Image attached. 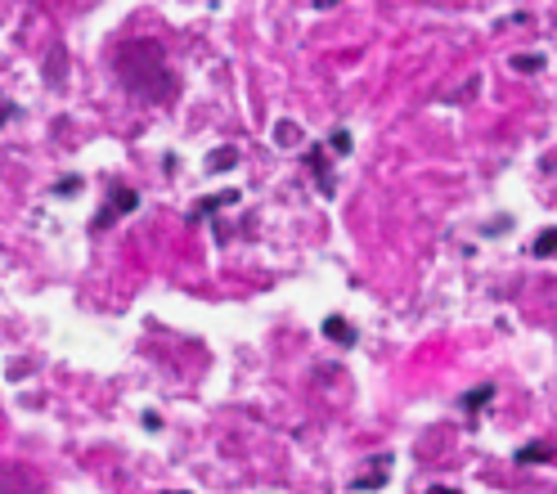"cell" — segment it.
<instances>
[{
  "mask_svg": "<svg viewBox=\"0 0 557 494\" xmlns=\"http://www.w3.org/2000/svg\"><path fill=\"white\" fill-rule=\"evenodd\" d=\"M535 257H557V230H544L535 238Z\"/></svg>",
  "mask_w": 557,
  "mask_h": 494,
  "instance_id": "cell-7",
  "label": "cell"
},
{
  "mask_svg": "<svg viewBox=\"0 0 557 494\" xmlns=\"http://www.w3.org/2000/svg\"><path fill=\"white\" fill-rule=\"evenodd\" d=\"M491 400H495V386H491V382H481V386H472V392L459 400V409L472 418V413H481V405H491Z\"/></svg>",
  "mask_w": 557,
  "mask_h": 494,
  "instance_id": "cell-3",
  "label": "cell"
},
{
  "mask_svg": "<svg viewBox=\"0 0 557 494\" xmlns=\"http://www.w3.org/2000/svg\"><path fill=\"white\" fill-rule=\"evenodd\" d=\"M512 67H517V73H540V67H544V59H540V54H527V59L517 54V59H512Z\"/></svg>",
  "mask_w": 557,
  "mask_h": 494,
  "instance_id": "cell-8",
  "label": "cell"
},
{
  "mask_svg": "<svg viewBox=\"0 0 557 494\" xmlns=\"http://www.w3.org/2000/svg\"><path fill=\"white\" fill-rule=\"evenodd\" d=\"M234 162H238V149H216L212 162H207V171H230Z\"/></svg>",
  "mask_w": 557,
  "mask_h": 494,
  "instance_id": "cell-6",
  "label": "cell"
},
{
  "mask_svg": "<svg viewBox=\"0 0 557 494\" xmlns=\"http://www.w3.org/2000/svg\"><path fill=\"white\" fill-rule=\"evenodd\" d=\"M306 162H310V171H315V175H320V189H324V194H333V175H329L324 149H310V153H306Z\"/></svg>",
  "mask_w": 557,
  "mask_h": 494,
  "instance_id": "cell-4",
  "label": "cell"
},
{
  "mask_svg": "<svg viewBox=\"0 0 557 494\" xmlns=\"http://www.w3.org/2000/svg\"><path fill=\"white\" fill-rule=\"evenodd\" d=\"M113 194H117V198H113V207H103L95 225H109V221H117V217H122V211H135V207H139V194H135V189H113Z\"/></svg>",
  "mask_w": 557,
  "mask_h": 494,
  "instance_id": "cell-1",
  "label": "cell"
},
{
  "mask_svg": "<svg viewBox=\"0 0 557 494\" xmlns=\"http://www.w3.org/2000/svg\"><path fill=\"white\" fill-rule=\"evenodd\" d=\"M428 494H459V490H445V485H432Z\"/></svg>",
  "mask_w": 557,
  "mask_h": 494,
  "instance_id": "cell-10",
  "label": "cell"
},
{
  "mask_svg": "<svg viewBox=\"0 0 557 494\" xmlns=\"http://www.w3.org/2000/svg\"><path fill=\"white\" fill-rule=\"evenodd\" d=\"M553 458V449L544 445V441H535V445H527V449H517V464H548Z\"/></svg>",
  "mask_w": 557,
  "mask_h": 494,
  "instance_id": "cell-5",
  "label": "cell"
},
{
  "mask_svg": "<svg viewBox=\"0 0 557 494\" xmlns=\"http://www.w3.org/2000/svg\"><path fill=\"white\" fill-rule=\"evenodd\" d=\"M324 337L337 342V346H356V324L342 320V314H329V320H324Z\"/></svg>",
  "mask_w": 557,
  "mask_h": 494,
  "instance_id": "cell-2",
  "label": "cell"
},
{
  "mask_svg": "<svg viewBox=\"0 0 557 494\" xmlns=\"http://www.w3.org/2000/svg\"><path fill=\"white\" fill-rule=\"evenodd\" d=\"M166 494H189V490H166Z\"/></svg>",
  "mask_w": 557,
  "mask_h": 494,
  "instance_id": "cell-11",
  "label": "cell"
},
{
  "mask_svg": "<svg viewBox=\"0 0 557 494\" xmlns=\"http://www.w3.org/2000/svg\"><path fill=\"white\" fill-rule=\"evenodd\" d=\"M329 149H333V153H351V135H346V131H333V135H329Z\"/></svg>",
  "mask_w": 557,
  "mask_h": 494,
  "instance_id": "cell-9",
  "label": "cell"
}]
</instances>
